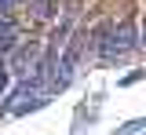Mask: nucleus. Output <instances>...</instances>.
I'll use <instances>...</instances> for the list:
<instances>
[{"label": "nucleus", "instance_id": "1", "mask_svg": "<svg viewBox=\"0 0 146 135\" xmlns=\"http://www.w3.org/2000/svg\"><path fill=\"white\" fill-rule=\"evenodd\" d=\"M95 44H99V51H102L106 62L128 55V51L135 48V22L124 19V22H117L113 29H99V40H95Z\"/></svg>", "mask_w": 146, "mask_h": 135}, {"label": "nucleus", "instance_id": "2", "mask_svg": "<svg viewBox=\"0 0 146 135\" xmlns=\"http://www.w3.org/2000/svg\"><path fill=\"white\" fill-rule=\"evenodd\" d=\"M15 22H11V15H0V51H7V48H15Z\"/></svg>", "mask_w": 146, "mask_h": 135}, {"label": "nucleus", "instance_id": "3", "mask_svg": "<svg viewBox=\"0 0 146 135\" xmlns=\"http://www.w3.org/2000/svg\"><path fill=\"white\" fill-rule=\"evenodd\" d=\"M139 40H143V48H146V29H143V37H139Z\"/></svg>", "mask_w": 146, "mask_h": 135}]
</instances>
